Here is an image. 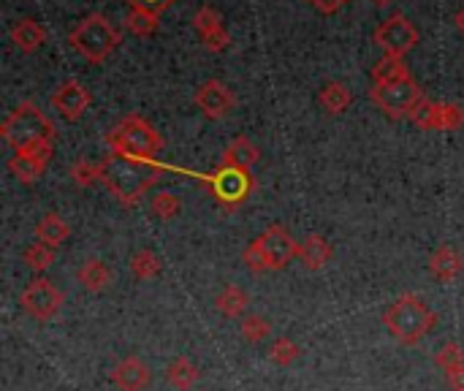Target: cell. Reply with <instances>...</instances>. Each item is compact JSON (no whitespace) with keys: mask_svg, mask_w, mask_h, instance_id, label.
I'll list each match as a JSON object with an SVG mask.
<instances>
[{"mask_svg":"<svg viewBox=\"0 0 464 391\" xmlns=\"http://www.w3.org/2000/svg\"><path fill=\"white\" fill-rule=\"evenodd\" d=\"M247 305H250V297H247V291L245 289H239V286H226L218 297H215V307L226 315V318H239L245 310H247Z\"/></svg>","mask_w":464,"mask_h":391,"instance_id":"cell-23","label":"cell"},{"mask_svg":"<svg viewBox=\"0 0 464 391\" xmlns=\"http://www.w3.org/2000/svg\"><path fill=\"white\" fill-rule=\"evenodd\" d=\"M90 103H93V95H90V90H87L79 79H66V82L55 90V95H52L55 111H58L63 120H68V122H76V120L90 109Z\"/></svg>","mask_w":464,"mask_h":391,"instance_id":"cell-13","label":"cell"},{"mask_svg":"<svg viewBox=\"0 0 464 391\" xmlns=\"http://www.w3.org/2000/svg\"><path fill=\"white\" fill-rule=\"evenodd\" d=\"M158 17L161 14H155L149 9H141V6H130V12L125 14V28L133 33V36H152L155 31H158Z\"/></svg>","mask_w":464,"mask_h":391,"instance_id":"cell-24","label":"cell"},{"mask_svg":"<svg viewBox=\"0 0 464 391\" xmlns=\"http://www.w3.org/2000/svg\"><path fill=\"white\" fill-rule=\"evenodd\" d=\"M429 272L440 280V283H451L456 280L461 272H464V255L451 247V244H442L432 253L429 258Z\"/></svg>","mask_w":464,"mask_h":391,"instance_id":"cell-15","label":"cell"},{"mask_svg":"<svg viewBox=\"0 0 464 391\" xmlns=\"http://www.w3.org/2000/svg\"><path fill=\"white\" fill-rule=\"evenodd\" d=\"M149 380H152V372L138 356H125L112 369V383L120 391H144Z\"/></svg>","mask_w":464,"mask_h":391,"instance_id":"cell-14","label":"cell"},{"mask_svg":"<svg viewBox=\"0 0 464 391\" xmlns=\"http://www.w3.org/2000/svg\"><path fill=\"white\" fill-rule=\"evenodd\" d=\"M130 272L138 280H152V278H158L164 272V264H161V258L155 255L152 250H136L130 255Z\"/></svg>","mask_w":464,"mask_h":391,"instance_id":"cell-26","label":"cell"},{"mask_svg":"<svg viewBox=\"0 0 464 391\" xmlns=\"http://www.w3.org/2000/svg\"><path fill=\"white\" fill-rule=\"evenodd\" d=\"M242 261H245V267L250 270V272H255V275H261V272H269V267H266V258H263V253H261V247H258V242L253 239L247 247H245V253H242Z\"/></svg>","mask_w":464,"mask_h":391,"instance_id":"cell-36","label":"cell"},{"mask_svg":"<svg viewBox=\"0 0 464 391\" xmlns=\"http://www.w3.org/2000/svg\"><path fill=\"white\" fill-rule=\"evenodd\" d=\"M410 120L424 128V130H440V103L437 101H429L426 95L413 106L410 111Z\"/></svg>","mask_w":464,"mask_h":391,"instance_id":"cell-27","label":"cell"},{"mask_svg":"<svg viewBox=\"0 0 464 391\" xmlns=\"http://www.w3.org/2000/svg\"><path fill=\"white\" fill-rule=\"evenodd\" d=\"M445 383H448L451 391H464V367L448 369L445 372Z\"/></svg>","mask_w":464,"mask_h":391,"instance_id":"cell-39","label":"cell"},{"mask_svg":"<svg viewBox=\"0 0 464 391\" xmlns=\"http://www.w3.org/2000/svg\"><path fill=\"white\" fill-rule=\"evenodd\" d=\"M180 209H183L180 199H177L174 193H169V191H161V193H155V196H152V212L158 215L161 220H172V218H177V215H180Z\"/></svg>","mask_w":464,"mask_h":391,"instance_id":"cell-32","label":"cell"},{"mask_svg":"<svg viewBox=\"0 0 464 391\" xmlns=\"http://www.w3.org/2000/svg\"><path fill=\"white\" fill-rule=\"evenodd\" d=\"M130 6H141V9H149V12H155V14H161V12H166L174 0H128Z\"/></svg>","mask_w":464,"mask_h":391,"instance_id":"cell-38","label":"cell"},{"mask_svg":"<svg viewBox=\"0 0 464 391\" xmlns=\"http://www.w3.org/2000/svg\"><path fill=\"white\" fill-rule=\"evenodd\" d=\"M193 101L210 120H226L236 106V95L218 79H207L204 84H199Z\"/></svg>","mask_w":464,"mask_h":391,"instance_id":"cell-12","label":"cell"},{"mask_svg":"<svg viewBox=\"0 0 464 391\" xmlns=\"http://www.w3.org/2000/svg\"><path fill=\"white\" fill-rule=\"evenodd\" d=\"M193 28H196V33L204 39V36H210V33H215V31H220V28H223V17H220V12H218V9H212V6H201V9L193 14Z\"/></svg>","mask_w":464,"mask_h":391,"instance_id":"cell-31","label":"cell"},{"mask_svg":"<svg viewBox=\"0 0 464 391\" xmlns=\"http://www.w3.org/2000/svg\"><path fill=\"white\" fill-rule=\"evenodd\" d=\"M63 302H66L63 291H60L52 280H47V278L31 280L28 289H25L22 297H20L22 310H25L31 318L41 321V324H44V321H52V318L60 313Z\"/></svg>","mask_w":464,"mask_h":391,"instance_id":"cell-9","label":"cell"},{"mask_svg":"<svg viewBox=\"0 0 464 391\" xmlns=\"http://www.w3.org/2000/svg\"><path fill=\"white\" fill-rule=\"evenodd\" d=\"M201 41H204L207 52H226V49H228V44H231V36H228V31H226V28H220V31H215V33L204 36Z\"/></svg>","mask_w":464,"mask_h":391,"instance_id":"cell-37","label":"cell"},{"mask_svg":"<svg viewBox=\"0 0 464 391\" xmlns=\"http://www.w3.org/2000/svg\"><path fill=\"white\" fill-rule=\"evenodd\" d=\"M321 14H335L343 4H348V0H309Z\"/></svg>","mask_w":464,"mask_h":391,"instance_id":"cell-40","label":"cell"},{"mask_svg":"<svg viewBox=\"0 0 464 391\" xmlns=\"http://www.w3.org/2000/svg\"><path fill=\"white\" fill-rule=\"evenodd\" d=\"M9 36H12V44H14L22 55H33V52L47 41V28H44L41 22L25 17V20L14 22V28H12Z\"/></svg>","mask_w":464,"mask_h":391,"instance_id":"cell-17","label":"cell"},{"mask_svg":"<svg viewBox=\"0 0 464 391\" xmlns=\"http://www.w3.org/2000/svg\"><path fill=\"white\" fill-rule=\"evenodd\" d=\"M22 258H25V264H28L33 272H47V270L55 264V247H49V244H44V242H33V244L25 247Z\"/></svg>","mask_w":464,"mask_h":391,"instance_id":"cell-28","label":"cell"},{"mask_svg":"<svg viewBox=\"0 0 464 391\" xmlns=\"http://www.w3.org/2000/svg\"><path fill=\"white\" fill-rule=\"evenodd\" d=\"M453 22H456V31H459V33H464V6H461V9L456 12Z\"/></svg>","mask_w":464,"mask_h":391,"instance_id":"cell-41","label":"cell"},{"mask_svg":"<svg viewBox=\"0 0 464 391\" xmlns=\"http://www.w3.org/2000/svg\"><path fill=\"white\" fill-rule=\"evenodd\" d=\"M164 166L158 161H138L120 153H109L101 161V182L122 207H136L141 196L161 180Z\"/></svg>","mask_w":464,"mask_h":391,"instance_id":"cell-1","label":"cell"},{"mask_svg":"<svg viewBox=\"0 0 464 391\" xmlns=\"http://www.w3.org/2000/svg\"><path fill=\"white\" fill-rule=\"evenodd\" d=\"M269 272H280L290 258H296L299 253V242L290 236V231L285 226H269L261 236H255Z\"/></svg>","mask_w":464,"mask_h":391,"instance_id":"cell-11","label":"cell"},{"mask_svg":"<svg viewBox=\"0 0 464 391\" xmlns=\"http://www.w3.org/2000/svg\"><path fill=\"white\" fill-rule=\"evenodd\" d=\"M405 76H410V71H407V66H405L402 58H388V55H383V58L372 66V84H388V82H399V79H405Z\"/></svg>","mask_w":464,"mask_h":391,"instance_id":"cell-25","label":"cell"},{"mask_svg":"<svg viewBox=\"0 0 464 391\" xmlns=\"http://www.w3.org/2000/svg\"><path fill=\"white\" fill-rule=\"evenodd\" d=\"M332 255H335V250H332V244L321 236V234H309L301 244H299V253H296V258L301 261V264L309 270V272H318V270H324L329 261H332Z\"/></svg>","mask_w":464,"mask_h":391,"instance_id":"cell-16","label":"cell"},{"mask_svg":"<svg viewBox=\"0 0 464 391\" xmlns=\"http://www.w3.org/2000/svg\"><path fill=\"white\" fill-rule=\"evenodd\" d=\"M68 44L87 60V63H103L120 44V31L103 17V14H87L74 25L68 33Z\"/></svg>","mask_w":464,"mask_h":391,"instance_id":"cell-5","label":"cell"},{"mask_svg":"<svg viewBox=\"0 0 464 391\" xmlns=\"http://www.w3.org/2000/svg\"><path fill=\"white\" fill-rule=\"evenodd\" d=\"M199 378H201V372H199V367L188 356H177L166 367V383L172 388H177V391H191L199 383Z\"/></svg>","mask_w":464,"mask_h":391,"instance_id":"cell-21","label":"cell"},{"mask_svg":"<svg viewBox=\"0 0 464 391\" xmlns=\"http://www.w3.org/2000/svg\"><path fill=\"white\" fill-rule=\"evenodd\" d=\"M0 137L14 153H20L39 142H55V122L33 101H22L0 125Z\"/></svg>","mask_w":464,"mask_h":391,"instance_id":"cell-4","label":"cell"},{"mask_svg":"<svg viewBox=\"0 0 464 391\" xmlns=\"http://www.w3.org/2000/svg\"><path fill=\"white\" fill-rule=\"evenodd\" d=\"M261 158V150L247 139V137H236L228 142V147L223 150V166H239V169H253Z\"/></svg>","mask_w":464,"mask_h":391,"instance_id":"cell-19","label":"cell"},{"mask_svg":"<svg viewBox=\"0 0 464 391\" xmlns=\"http://www.w3.org/2000/svg\"><path fill=\"white\" fill-rule=\"evenodd\" d=\"M71 177L79 188H90L95 182H101V164H93V161H76L71 166Z\"/></svg>","mask_w":464,"mask_h":391,"instance_id":"cell-33","label":"cell"},{"mask_svg":"<svg viewBox=\"0 0 464 391\" xmlns=\"http://www.w3.org/2000/svg\"><path fill=\"white\" fill-rule=\"evenodd\" d=\"M106 145L112 153L138 158V161H158L164 150L161 134L141 114H125L106 134Z\"/></svg>","mask_w":464,"mask_h":391,"instance_id":"cell-3","label":"cell"},{"mask_svg":"<svg viewBox=\"0 0 464 391\" xmlns=\"http://www.w3.org/2000/svg\"><path fill=\"white\" fill-rule=\"evenodd\" d=\"M68 236H71V226L58 212H47L36 223V242H44L49 247H60Z\"/></svg>","mask_w":464,"mask_h":391,"instance_id":"cell-20","label":"cell"},{"mask_svg":"<svg viewBox=\"0 0 464 391\" xmlns=\"http://www.w3.org/2000/svg\"><path fill=\"white\" fill-rule=\"evenodd\" d=\"M76 280H79V286H82L85 291L101 294V291L109 289V283H112V270L103 264L101 258H87L85 264L79 267V272H76Z\"/></svg>","mask_w":464,"mask_h":391,"instance_id":"cell-18","label":"cell"},{"mask_svg":"<svg viewBox=\"0 0 464 391\" xmlns=\"http://www.w3.org/2000/svg\"><path fill=\"white\" fill-rule=\"evenodd\" d=\"M370 98L375 101V106L394 117V120H402V117H410L413 106L424 98L418 82L413 76H405L399 82H388V84H372L370 90Z\"/></svg>","mask_w":464,"mask_h":391,"instance_id":"cell-6","label":"cell"},{"mask_svg":"<svg viewBox=\"0 0 464 391\" xmlns=\"http://www.w3.org/2000/svg\"><path fill=\"white\" fill-rule=\"evenodd\" d=\"M301 356V348L290 337H277L269 348V361L277 367H290Z\"/></svg>","mask_w":464,"mask_h":391,"instance_id":"cell-29","label":"cell"},{"mask_svg":"<svg viewBox=\"0 0 464 391\" xmlns=\"http://www.w3.org/2000/svg\"><path fill=\"white\" fill-rule=\"evenodd\" d=\"M318 103L326 114H343L353 103V93L343 82H326L318 93Z\"/></svg>","mask_w":464,"mask_h":391,"instance_id":"cell-22","label":"cell"},{"mask_svg":"<svg viewBox=\"0 0 464 391\" xmlns=\"http://www.w3.org/2000/svg\"><path fill=\"white\" fill-rule=\"evenodd\" d=\"M239 332H242V337L247 342L258 345V342H263L272 334V326H269V321L263 315H245L242 324H239Z\"/></svg>","mask_w":464,"mask_h":391,"instance_id":"cell-30","label":"cell"},{"mask_svg":"<svg viewBox=\"0 0 464 391\" xmlns=\"http://www.w3.org/2000/svg\"><path fill=\"white\" fill-rule=\"evenodd\" d=\"M212 196L220 207L226 209H236L247 201L250 191H253V174L250 169H239V166H220L215 174L207 177Z\"/></svg>","mask_w":464,"mask_h":391,"instance_id":"cell-7","label":"cell"},{"mask_svg":"<svg viewBox=\"0 0 464 391\" xmlns=\"http://www.w3.org/2000/svg\"><path fill=\"white\" fill-rule=\"evenodd\" d=\"M434 364H437L442 372L456 369V367H464V348H461V345H456V342L442 345V348L437 351V356H434Z\"/></svg>","mask_w":464,"mask_h":391,"instance_id":"cell-34","label":"cell"},{"mask_svg":"<svg viewBox=\"0 0 464 391\" xmlns=\"http://www.w3.org/2000/svg\"><path fill=\"white\" fill-rule=\"evenodd\" d=\"M437 324V315L429 310V305L418 294H402L397 297L386 313H383V326L386 332L399 342V345H415L421 342L432 326Z\"/></svg>","mask_w":464,"mask_h":391,"instance_id":"cell-2","label":"cell"},{"mask_svg":"<svg viewBox=\"0 0 464 391\" xmlns=\"http://www.w3.org/2000/svg\"><path fill=\"white\" fill-rule=\"evenodd\" d=\"M375 4H378V6H388V4H391V0H375Z\"/></svg>","mask_w":464,"mask_h":391,"instance_id":"cell-42","label":"cell"},{"mask_svg":"<svg viewBox=\"0 0 464 391\" xmlns=\"http://www.w3.org/2000/svg\"><path fill=\"white\" fill-rule=\"evenodd\" d=\"M421 41L415 25L405 17V14H391L386 17L378 28H375V44L383 49V55L388 58H405L415 44Z\"/></svg>","mask_w":464,"mask_h":391,"instance_id":"cell-8","label":"cell"},{"mask_svg":"<svg viewBox=\"0 0 464 391\" xmlns=\"http://www.w3.org/2000/svg\"><path fill=\"white\" fill-rule=\"evenodd\" d=\"M55 156V142H39L28 150H20L9 158V172L22 182V185H33L39 182V177L47 172L49 161Z\"/></svg>","mask_w":464,"mask_h":391,"instance_id":"cell-10","label":"cell"},{"mask_svg":"<svg viewBox=\"0 0 464 391\" xmlns=\"http://www.w3.org/2000/svg\"><path fill=\"white\" fill-rule=\"evenodd\" d=\"M464 125V109L459 103H440V130H456Z\"/></svg>","mask_w":464,"mask_h":391,"instance_id":"cell-35","label":"cell"}]
</instances>
